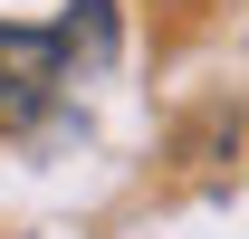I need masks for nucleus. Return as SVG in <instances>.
Wrapping results in <instances>:
<instances>
[{"mask_svg":"<svg viewBox=\"0 0 249 239\" xmlns=\"http://www.w3.org/2000/svg\"><path fill=\"white\" fill-rule=\"evenodd\" d=\"M115 58V10L106 0H77L58 29H0V124H48L67 86H87V67Z\"/></svg>","mask_w":249,"mask_h":239,"instance_id":"nucleus-1","label":"nucleus"}]
</instances>
